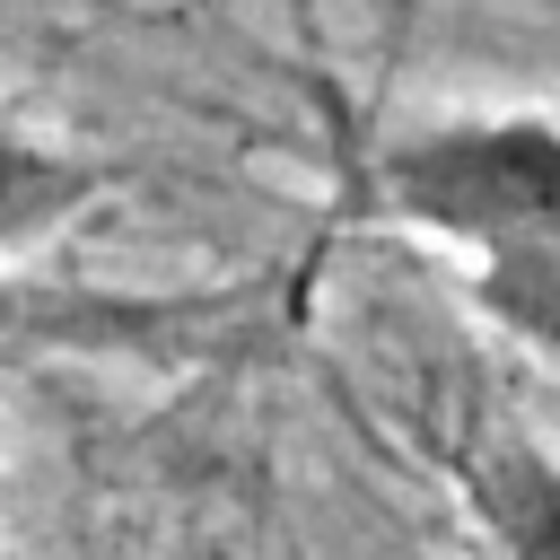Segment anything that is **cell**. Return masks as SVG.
I'll list each match as a JSON object with an SVG mask.
<instances>
[{
	"label": "cell",
	"instance_id": "obj_1",
	"mask_svg": "<svg viewBox=\"0 0 560 560\" xmlns=\"http://www.w3.org/2000/svg\"><path fill=\"white\" fill-rule=\"evenodd\" d=\"M376 201L402 228L490 254H560V122L481 114L411 131L376 158Z\"/></svg>",
	"mask_w": 560,
	"mask_h": 560
},
{
	"label": "cell",
	"instance_id": "obj_2",
	"mask_svg": "<svg viewBox=\"0 0 560 560\" xmlns=\"http://www.w3.org/2000/svg\"><path fill=\"white\" fill-rule=\"evenodd\" d=\"M472 525L490 560H560V455L499 446L472 464Z\"/></svg>",
	"mask_w": 560,
	"mask_h": 560
},
{
	"label": "cell",
	"instance_id": "obj_3",
	"mask_svg": "<svg viewBox=\"0 0 560 560\" xmlns=\"http://www.w3.org/2000/svg\"><path fill=\"white\" fill-rule=\"evenodd\" d=\"M96 192V166L88 158H61L52 140H26L0 122V254L52 236L61 219H79V201Z\"/></svg>",
	"mask_w": 560,
	"mask_h": 560
},
{
	"label": "cell",
	"instance_id": "obj_4",
	"mask_svg": "<svg viewBox=\"0 0 560 560\" xmlns=\"http://www.w3.org/2000/svg\"><path fill=\"white\" fill-rule=\"evenodd\" d=\"M481 306L525 332L534 350L560 359V254H490L481 262Z\"/></svg>",
	"mask_w": 560,
	"mask_h": 560
}]
</instances>
